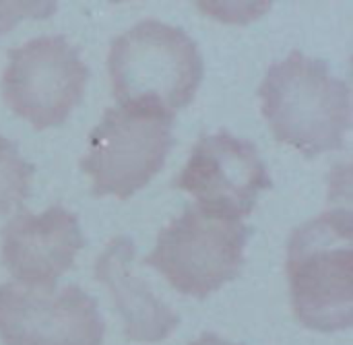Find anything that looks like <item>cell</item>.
<instances>
[{"mask_svg":"<svg viewBox=\"0 0 353 345\" xmlns=\"http://www.w3.org/2000/svg\"><path fill=\"white\" fill-rule=\"evenodd\" d=\"M273 137L316 157L339 149L352 124L350 87L323 60L292 52L273 64L259 89Z\"/></svg>","mask_w":353,"mask_h":345,"instance_id":"cell-1","label":"cell"},{"mask_svg":"<svg viewBox=\"0 0 353 345\" xmlns=\"http://www.w3.org/2000/svg\"><path fill=\"white\" fill-rule=\"evenodd\" d=\"M352 215L327 211L300 226L288 246V277L296 319L323 333L352 327Z\"/></svg>","mask_w":353,"mask_h":345,"instance_id":"cell-2","label":"cell"},{"mask_svg":"<svg viewBox=\"0 0 353 345\" xmlns=\"http://www.w3.org/2000/svg\"><path fill=\"white\" fill-rule=\"evenodd\" d=\"M108 66L118 103H151L168 112L188 106L203 79L194 39L180 27L153 19L112 41Z\"/></svg>","mask_w":353,"mask_h":345,"instance_id":"cell-3","label":"cell"},{"mask_svg":"<svg viewBox=\"0 0 353 345\" xmlns=\"http://www.w3.org/2000/svg\"><path fill=\"white\" fill-rule=\"evenodd\" d=\"M174 112L151 103H118L91 130L83 172L93 195L132 197L161 168L172 147Z\"/></svg>","mask_w":353,"mask_h":345,"instance_id":"cell-4","label":"cell"},{"mask_svg":"<svg viewBox=\"0 0 353 345\" xmlns=\"http://www.w3.org/2000/svg\"><path fill=\"white\" fill-rule=\"evenodd\" d=\"M248 236L250 230L242 221L221 219L190 205L159 232L145 265L157 269L180 294L207 298L238 277Z\"/></svg>","mask_w":353,"mask_h":345,"instance_id":"cell-5","label":"cell"},{"mask_svg":"<svg viewBox=\"0 0 353 345\" xmlns=\"http://www.w3.org/2000/svg\"><path fill=\"white\" fill-rule=\"evenodd\" d=\"M89 70L60 35L35 37L8 52L4 103L35 128L62 124L81 101Z\"/></svg>","mask_w":353,"mask_h":345,"instance_id":"cell-6","label":"cell"},{"mask_svg":"<svg viewBox=\"0 0 353 345\" xmlns=\"http://www.w3.org/2000/svg\"><path fill=\"white\" fill-rule=\"evenodd\" d=\"M174 188L192 195L201 211L240 221L271 188V178L252 143L221 130L199 139Z\"/></svg>","mask_w":353,"mask_h":345,"instance_id":"cell-7","label":"cell"},{"mask_svg":"<svg viewBox=\"0 0 353 345\" xmlns=\"http://www.w3.org/2000/svg\"><path fill=\"white\" fill-rule=\"evenodd\" d=\"M0 339L4 345H101L103 323L95 300L79 286L46 292L2 284Z\"/></svg>","mask_w":353,"mask_h":345,"instance_id":"cell-8","label":"cell"},{"mask_svg":"<svg viewBox=\"0 0 353 345\" xmlns=\"http://www.w3.org/2000/svg\"><path fill=\"white\" fill-rule=\"evenodd\" d=\"M83 244L79 219L64 207L54 205L39 215L21 211L2 230V263L19 286L50 292Z\"/></svg>","mask_w":353,"mask_h":345,"instance_id":"cell-9","label":"cell"},{"mask_svg":"<svg viewBox=\"0 0 353 345\" xmlns=\"http://www.w3.org/2000/svg\"><path fill=\"white\" fill-rule=\"evenodd\" d=\"M95 277L110 290L128 342L157 344L178 327V315L134 273V246L128 238L118 236L105 246L95 263Z\"/></svg>","mask_w":353,"mask_h":345,"instance_id":"cell-10","label":"cell"},{"mask_svg":"<svg viewBox=\"0 0 353 345\" xmlns=\"http://www.w3.org/2000/svg\"><path fill=\"white\" fill-rule=\"evenodd\" d=\"M33 172L35 168L23 159L19 149L0 137V215L27 199Z\"/></svg>","mask_w":353,"mask_h":345,"instance_id":"cell-11","label":"cell"},{"mask_svg":"<svg viewBox=\"0 0 353 345\" xmlns=\"http://www.w3.org/2000/svg\"><path fill=\"white\" fill-rule=\"evenodd\" d=\"M52 10V2H0V33L25 17H48Z\"/></svg>","mask_w":353,"mask_h":345,"instance_id":"cell-12","label":"cell"},{"mask_svg":"<svg viewBox=\"0 0 353 345\" xmlns=\"http://www.w3.org/2000/svg\"><path fill=\"white\" fill-rule=\"evenodd\" d=\"M190 345H238V344H232V342H228V339H221V337H217V335H213V333H205V335H201L199 339H194Z\"/></svg>","mask_w":353,"mask_h":345,"instance_id":"cell-13","label":"cell"}]
</instances>
